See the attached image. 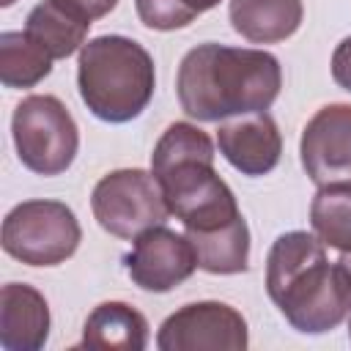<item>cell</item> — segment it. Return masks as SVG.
I'll return each instance as SVG.
<instances>
[{
    "instance_id": "1",
    "label": "cell",
    "mask_w": 351,
    "mask_h": 351,
    "mask_svg": "<svg viewBox=\"0 0 351 351\" xmlns=\"http://www.w3.org/2000/svg\"><path fill=\"white\" fill-rule=\"evenodd\" d=\"M282 88V66L266 49L206 41L192 47L176 74L181 110L206 123L266 112Z\"/></svg>"
},
{
    "instance_id": "2",
    "label": "cell",
    "mask_w": 351,
    "mask_h": 351,
    "mask_svg": "<svg viewBox=\"0 0 351 351\" xmlns=\"http://www.w3.org/2000/svg\"><path fill=\"white\" fill-rule=\"evenodd\" d=\"M266 293L296 332L324 335L351 313V271L315 233L288 230L269 247Z\"/></svg>"
},
{
    "instance_id": "3",
    "label": "cell",
    "mask_w": 351,
    "mask_h": 351,
    "mask_svg": "<svg viewBox=\"0 0 351 351\" xmlns=\"http://www.w3.org/2000/svg\"><path fill=\"white\" fill-rule=\"evenodd\" d=\"M211 137L186 121L170 123L154 145L151 173L184 233H208L241 217L233 189L214 170Z\"/></svg>"
},
{
    "instance_id": "4",
    "label": "cell",
    "mask_w": 351,
    "mask_h": 351,
    "mask_svg": "<svg viewBox=\"0 0 351 351\" xmlns=\"http://www.w3.org/2000/svg\"><path fill=\"white\" fill-rule=\"evenodd\" d=\"M77 88L82 104L99 121L129 123L154 99V58L134 38L118 33L96 36L80 49Z\"/></svg>"
},
{
    "instance_id": "5",
    "label": "cell",
    "mask_w": 351,
    "mask_h": 351,
    "mask_svg": "<svg viewBox=\"0 0 351 351\" xmlns=\"http://www.w3.org/2000/svg\"><path fill=\"white\" fill-rule=\"evenodd\" d=\"M11 134L19 162L36 176H60L80 148V129L69 107L49 93L25 96L11 115Z\"/></svg>"
},
{
    "instance_id": "6",
    "label": "cell",
    "mask_w": 351,
    "mask_h": 351,
    "mask_svg": "<svg viewBox=\"0 0 351 351\" xmlns=\"http://www.w3.org/2000/svg\"><path fill=\"white\" fill-rule=\"evenodd\" d=\"M0 241L19 263L58 266L77 252L82 228L77 214L60 200H22L5 214Z\"/></svg>"
},
{
    "instance_id": "7",
    "label": "cell",
    "mask_w": 351,
    "mask_h": 351,
    "mask_svg": "<svg viewBox=\"0 0 351 351\" xmlns=\"http://www.w3.org/2000/svg\"><path fill=\"white\" fill-rule=\"evenodd\" d=\"M90 211L110 236L132 241L143 230L165 225L170 217L156 176L140 167H121L101 176L90 192Z\"/></svg>"
},
{
    "instance_id": "8",
    "label": "cell",
    "mask_w": 351,
    "mask_h": 351,
    "mask_svg": "<svg viewBox=\"0 0 351 351\" xmlns=\"http://www.w3.org/2000/svg\"><path fill=\"white\" fill-rule=\"evenodd\" d=\"M250 332L244 315L225 302H189L170 313L159 332V351H244Z\"/></svg>"
},
{
    "instance_id": "9",
    "label": "cell",
    "mask_w": 351,
    "mask_h": 351,
    "mask_svg": "<svg viewBox=\"0 0 351 351\" xmlns=\"http://www.w3.org/2000/svg\"><path fill=\"white\" fill-rule=\"evenodd\" d=\"M299 159L315 186L351 184V104L315 110L299 140Z\"/></svg>"
},
{
    "instance_id": "10",
    "label": "cell",
    "mask_w": 351,
    "mask_h": 351,
    "mask_svg": "<svg viewBox=\"0 0 351 351\" xmlns=\"http://www.w3.org/2000/svg\"><path fill=\"white\" fill-rule=\"evenodd\" d=\"M123 269L137 288L167 293L195 274L197 255L186 233L156 225L134 239L132 250L123 255Z\"/></svg>"
},
{
    "instance_id": "11",
    "label": "cell",
    "mask_w": 351,
    "mask_h": 351,
    "mask_svg": "<svg viewBox=\"0 0 351 351\" xmlns=\"http://www.w3.org/2000/svg\"><path fill=\"white\" fill-rule=\"evenodd\" d=\"M217 145L241 176H266L280 165L282 137L269 112L236 115L219 123Z\"/></svg>"
},
{
    "instance_id": "12",
    "label": "cell",
    "mask_w": 351,
    "mask_h": 351,
    "mask_svg": "<svg viewBox=\"0 0 351 351\" xmlns=\"http://www.w3.org/2000/svg\"><path fill=\"white\" fill-rule=\"evenodd\" d=\"M49 337V304L27 282H5L0 291V346L5 351H38Z\"/></svg>"
},
{
    "instance_id": "13",
    "label": "cell",
    "mask_w": 351,
    "mask_h": 351,
    "mask_svg": "<svg viewBox=\"0 0 351 351\" xmlns=\"http://www.w3.org/2000/svg\"><path fill=\"white\" fill-rule=\"evenodd\" d=\"M228 19L233 30L252 44H277L291 38L302 19V0H230Z\"/></svg>"
},
{
    "instance_id": "14",
    "label": "cell",
    "mask_w": 351,
    "mask_h": 351,
    "mask_svg": "<svg viewBox=\"0 0 351 351\" xmlns=\"http://www.w3.org/2000/svg\"><path fill=\"white\" fill-rule=\"evenodd\" d=\"M80 346L143 351L148 346V321L126 302H101L90 310Z\"/></svg>"
},
{
    "instance_id": "15",
    "label": "cell",
    "mask_w": 351,
    "mask_h": 351,
    "mask_svg": "<svg viewBox=\"0 0 351 351\" xmlns=\"http://www.w3.org/2000/svg\"><path fill=\"white\" fill-rule=\"evenodd\" d=\"M90 30V19L80 16L60 0H41L25 19V33L33 36L55 60H63L82 49Z\"/></svg>"
},
{
    "instance_id": "16",
    "label": "cell",
    "mask_w": 351,
    "mask_h": 351,
    "mask_svg": "<svg viewBox=\"0 0 351 351\" xmlns=\"http://www.w3.org/2000/svg\"><path fill=\"white\" fill-rule=\"evenodd\" d=\"M195 247L197 269L208 274H241L250 269V228L239 217L230 225L208 233H186Z\"/></svg>"
},
{
    "instance_id": "17",
    "label": "cell",
    "mask_w": 351,
    "mask_h": 351,
    "mask_svg": "<svg viewBox=\"0 0 351 351\" xmlns=\"http://www.w3.org/2000/svg\"><path fill=\"white\" fill-rule=\"evenodd\" d=\"M52 55L25 30L0 33V82L5 88H33L52 71Z\"/></svg>"
},
{
    "instance_id": "18",
    "label": "cell",
    "mask_w": 351,
    "mask_h": 351,
    "mask_svg": "<svg viewBox=\"0 0 351 351\" xmlns=\"http://www.w3.org/2000/svg\"><path fill=\"white\" fill-rule=\"evenodd\" d=\"M313 233L337 252H351V184L318 186L310 203Z\"/></svg>"
},
{
    "instance_id": "19",
    "label": "cell",
    "mask_w": 351,
    "mask_h": 351,
    "mask_svg": "<svg viewBox=\"0 0 351 351\" xmlns=\"http://www.w3.org/2000/svg\"><path fill=\"white\" fill-rule=\"evenodd\" d=\"M219 5V0H134L137 16L148 30H181L200 14Z\"/></svg>"
},
{
    "instance_id": "20",
    "label": "cell",
    "mask_w": 351,
    "mask_h": 351,
    "mask_svg": "<svg viewBox=\"0 0 351 351\" xmlns=\"http://www.w3.org/2000/svg\"><path fill=\"white\" fill-rule=\"evenodd\" d=\"M332 80L351 93V36H346L332 52Z\"/></svg>"
},
{
    "instance_id": "21",
    "label": "cell",
    "mask_w": 351,
    "mask_h": 351,
    "mask_svg": "<svg viewBox=\"0 0 351 351\" xmlns=\"http://www.w3.org/2000/svg\"><path fill=\"white\" fill-rule=\"evenodd\" d=\"M63 5H69L71 11H77L80 16H85V19H101V16H107L115 5H118V0H60Z\"/></svg>"
},
{
    "instance_id": "22",
    "label": "cell",
    "mask_w": 351,
    "mask_h": 351,
    "mask_svg": "<svg viewBox=\"0 0 351 351\" xmlns=\"http://www.w3.org/2000/svg\"><path fill=\"white\" fill-rule=\"evenodd\" d=\"M346 266H348V271H351V252H343V258H340Z\"/></svg>"
},
{
    "instance_id": "23",
    "label": "cell",
    "mask_w": 351,
    "mask_h": 351,
    "mask_svg": "<svg viewBox=\"0 0 351 351\" xmlns=\"http://www.w3.org/2000/svg\"><path fill=\"white\" fill-rule=\"evenodd\" d=\"M14 3H16V0H0V5H3V8H8V5H14Z\"/></svg>"
},
{
    "instance_id": "24",
    "label": "cell",
    "mask_w": 351,
    "mask_h": 351,
    "mask_svg": "<svg viewBox=\"0 0 351 351\" xmlns=\"http://www.w3.org/2000/svg\"><path fill=\"white\" fill-rule=\"evenodd\" d=\"M348 337H351V313H348Z\"/></svg>"
}]
</instances>
